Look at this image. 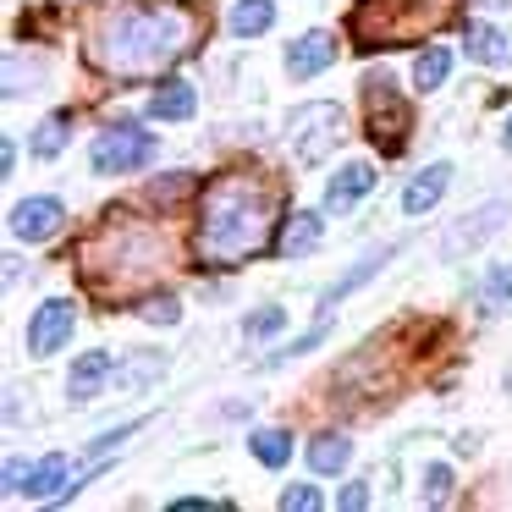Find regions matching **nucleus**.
Returning <instances> with one entry per match:
<instances>
[{
    "mask_svg": "<svg viewBox=\"0 0 512 512\" xmlns=\"http://www.w3.org/2000/svg\"><path fill=\"white\" fill-rule=\"evenodd\" d=\"M72 485V463L67 457H45V463H34L28 468V479H23V496H34V501H61V490Z\"/></svg>",
    "mask_w": 512,
    "mask_h": 512,
    "instance_id": "nucleus-18",
    "label": "nucleus"
},
{
    "mask_svg": "<svg viewBox=\"0 0 512 512\" xmlns=\"http://www.w3.org/2000/svg\"><path fill=\"white\" fill-rule=\"evenodd\" d=\"M72 325H78V303L72 298H45L28 320V353L34 358H50L72 342Z\"/></svg>",
    "mask_w": 512,
    "mask_h": 512,
    "instance_id": "nucleus-9",
    "label": "nucleus"
},
{
    "mask_svg": "<svg viewBox=\"0 0 512 512\" xmlns=\"http://www.w3.org/2000/svg\"><path fill=\"white\" fill-rule=\"evenodd\" d=\"M281 193L265 177L248 171H226L204 188L199 199V232H193V254L215 270H232L243 259H254L270 243V221H276Z\"/></svg>",
    "mask_w": 512,
    "mask_h": 512,
    "instance_id": "nucleus-2",
    "label": "nucleus"
},
{
    "mask_svg": "<svg viewBox=\"0 0 512 512\" xmlns=\"http://www.w3.org/2000/svg\"><path fill=\"white\" fill-rule=\"evenodd\" d=\"M446 496H452V468L430 463L424 468V501H446Z\"/></svg>",
    "mask_w": 512,
    "mask_h": 512,
    "instance_id": "nucleus-31",
    "label": "nucleus"
},
{
    "mask_svg": "<svg viewBox=\"0 0 512 512\" xmlns=\"http://www.w3.org/2000/svg\"><path fill=\"white\" fill-rule=\"evenodd\" d=\"M364 105H369V138H375L380 155H402L413 133V105L397 94V83L386 72H369L364 78Z\"/></svg>",
    "mask_w": 512,
    "mask_h": 512,
    "instance_id": "nucleus-6",
    "label": "nucleus"
},
{
    "mask_svg": "<svg viewBox=\"0 0 512 512\" xmlns=\"http://www.w3.org/2000/svg\"><path fill=\"white\" fill-rule=\"evenodd\" d=\"M320 237H325L320 210H292L287 221H281L276 254H281V259H303V254H314V248H320Z\"/></svg>",
    "mask_w": 512,
    "mask_h": 512,
    "instance_id": "nucleus-13",
    "label": "nucleus"
},
{
    "mask_svg": "<svg viewBox=\"0 0 512 512\" xmlns=\"http://www.w3.org/2000/svg\"><path fill=\"white\" fill-rule=\"evenodd\" d=\"M281 507L287 512H314V507H325V496L314 485H287L281 490Z\"/></svg>",
    "mask_w": 512,
    "mask_h": 512,
    "instance_id": "nucleus-30",
    "label": "nucleus"
},
{
    "mask_svg": "<svg viewBox=\"0 0 512 512\" xmlns=\"http://www.w3.org/2000/svg\"><path fill=\"white\" fill-rule=\"evenodd\" d=\"M193 188H199V177H193V171H171V177H155V182H149V199H155L160 210H166V204L188 199Z\"/></svg>",
    "mask_w": 512,
    "mask_h": 512,
    "instance_id": "nucleus-25",
    "label": "nucleus"
},
{
    "mask_svg": "<svg viewBox=\"0 0 512 512\" xmlns=\"http://www.w3.org/2000/svg\"><path fill=\"white\" fill-rule=\"evenodd\" d=\"M369 188H375V166H369V160H347V166L331 177V188H325V210H331V215L353 210Z\"/></svg>",
    "mask_w": 512,
    "mask_h": 512,
    "instance_id": "nucleus-14",
    "label": "nucleus"
},
{
    "mask_svg": "<svg viewBox=\"0 0 512 512\" xmlns=\"http://www.w3.org/2000/svg\"><path fill=\"white\" fill-rule=\"evenodd\" d=\"M155 149H160L155 133H138V127H111V133L94 138L89 160H94V171H100V177H127V171L149 166V160H155Z\"/></svg>",
    "mask_w": 512,
    "mask_h": 512,
    "instance_id": "nucleus-7",
    "label": "nucleus"
},
{
    "mask_svg": "<svg viewBox=\"0 0 512 512\" xmlns=\"http://www.w3.org/2000/svg\"><path fill=\"white\" fill-rule=\"evenodd\" d=\"M226 23H232V34H237V39L270 34V23H276V6H270V0H237Z\"/></svg>",
    "mask_w": 512,
    "mask_h": 512,
    "instance_id": "nucleus-21",
    "label": "nucleus"
},
{
    "mask_svg": "<svg viewBox=\"0 0 512 512\" xmlns=\"http://www.w3.org/2000/svg\"><path fill=\"white\" fill-rule=\"evenodd\" d=\"M507 221H512V204L507 199H485V204H474V210H463L452 226H446V237H441V259L474 254V248L490 243V237H496Z\"/></svg>",
    "mask_w": 512,
    "mask_h": 512,
    "instance_id": "nucleus-8",
    "label": "nucleus"
},
{
    "mask_svg": "<svg viewBox=\"0 0 512 512\" xmlns=\"http://www.w3.org/2000/svg\"><path fill=\"white\" fill-rule=\"evenodd\" d=\"M111 375H116V358L111 353H83L78 364H72V375H67V397L72 402H94Z\"/></svg>",
    "mask_w": 512,
    "mask_h": 512,
    "instance_id": "nucleus-15",
    "label": "nucleus"
},
{
    "mask_svg": "<svg viewBox=\"0 0 512 512\" xmlns=\"http://www.w3.org/2000/svg\"><path fill=\"white\" fill-rule=\"evenodd\" d=\"M248 446H254V457L265 468H281L292 457V435L287 430H254V435H248Z\"/></svg>",
    "mask_w": 512,
    "mask_h": 512,
    "instance_id": "nucleus-24",
    "label": "nucleus"
},
{
    "mask_svg": "<svg viewBox=\"0 0 512 512\" xmlns=\"http://www.w3.org/2000/svg\"><path fill=\"white\" fill-rule=\"evenodd\" d=\"M501 144H507V149H512V116H507V133H501Z\"/></svg>",
    "mask_w": 512,
    "mask_h": 512,
    "instance_id": "nucleus-35",
    "label": "nucleus"
},
{
    "mask_svg": "<svg viewBox=\"0 0 512 512\" xmlns=\"http://www.w3.org/2000/svg\"><path fill=\"white\" fill-rule=\"evenodd\" d=\"M67 127H72V116H67V111L45 116V122H39V133H34V144H28V149H34L39 160H56L61 149H67Z\"/></svg>",
    "mask_w": 512,
    "mask_h": 512,
    "instance_id": "nucleus-23",
    "label": "nucleus"
},
{
    "mask_svg": "<svg viewBox=\"0 0 512 512\" xmlns=\"http://www.w3.org/2000/svg\"><path fill=\"white\" fill-rule=\"evenodd\" d=\"M0 171H6V177L17 171V144H12V138H6V149H0Z\"/></svg>",
    "mask_w": 512,
    "mask_h": 512,
    "instance_id": "nucleus-33",
    "label": "nucleus"
},
{
    "mask_svg": "<svg viewBox=\"0 0 512 512\" xmlns=\"http://www.w3.org/2000/svg\"><path fill=\"white\" fill-rule=\"evenodd\" d=\"M353 463V441L347 435H314L309 441V468L314 474H342Z\"/></svg>",
    "mask_w": 512,
    "mask_h": 512,
    "instance_id": "nucleus-19",
    "label": "nucleus"
},
{
    "mask_svg": "<svg viewBox=\"0 0 512 512\" xmlns=\"http://www.w3.org/2000/svg\"><path fill=\"white\" fill-rule=\"evenodd\" d=\"M479 6H490V12H501V6H512V0H479Z\"/></svg>",
    "mask_w": 512,
    "mask_h": 512,
    "instance_id": "nucleus-34",
    "label": "nucleus"
},
{
    "mask_svg": "<svg viewBox=\"0 0 512 512\" xmlns=\"http://www.w3.org/2000/svg\"><path fill=\"white\" fill-rule=\"evenodd\" d=\"M342 127H347L342 122V105H331V100L298 105V111L287 116V149H292V160H298V166H320V160L342 144Z\"/></svg>",
    "mask_w": 512,
    "mask_h": 512,
    "instance_id": "nucleus-5",
    "label": "nucleus"
},
{
    "mask_svg": "<svg viewBox=\"0 0 512 512\" xmlns=\"http://www.w3.org/2000/svg\"><path fill=\"white\" fill-rule=\"evenodd\" d=\"M336 507H347V512H358V507H369V485L364 479H353V485L342 490V496H336Z\"/></svg>",
    "mask_w": 512,
    "mask_h": 512,
    "instance_id": "nucleus-32",
    "label": "nucleus"
},
{
    "mask_svg": "<svg viewBox=\"0 0 512 512\" xmlns=\"http://www.w3.org/2000/svg\"><path fill=\"white\" fill-rule=\"evenodd\" d=\"M138 320H149V325H177V320H182V303L171 298V292L144 298V303H138Z\"/></svg>",
    "mask_w": 512,
    "mask_h": 512,
    "instance_id": "nucleus-28",
    "label": "nucleus"
},
{
    "mask_svg": "<svg viewBox=\"0 0 512 512\" xmlns=\"http://www.w3.org/2000/svg\"><path fill=\"white\" fill-rule=\"evenodd\" d=\"M463 45H468V56H474V61H485V67H507V61H512L507 39H501L490 23H468Z\"/></svg>",
    "mask_w": 512,
    "mask_h": 512,
    "instance_id": "nucleus-20",
    "label": "nucleus"
},
{
    "mask_svg": "<svg viewBox=\"0 0 512 512\" xmlns=\"http://www.w3.org/2000/svg\"><path fill=\"white\" fill-rule=\"evenodd\" d=\"M512 298V265H490V276L479 281V303L485 309H501Z\"/></svg>",
    "mask_w": 512,
    "mask_h": 512,
    "instance_id": "nucleus-27",
    "label": "nucleus"
},
{
    "mask_svg": "<svg viewBox=\"0 0 512 512\" xmlns=\"http://www.w3.org/2000/svg\"><path fill=\"white\" fill-rule=\"evenodd\" d=\"M281 325H287V309H259V314H248V320H243V336H254V342H259V336H276Z\"/></svg>",
    "mask_w": 512,
    "mask_h": 512,
    "instance_id": "nucleus-29",
    "label": "nucleus"
},
{
    "mask_svg": "<svg viewBox=\"0 0 512 512\" xmlns=\"http://www.w3.org/2000/svg\"><path fill=\"white\" fill-rule=\"evenodd\" d=\"M39 78H45V67H39V61L28 67V61L17 56V50L6 56V100H17V94H34V83H39Z\"/></svg>",
    "mask_w": 512,
    "mask_h": 512,
    "instance_id": "nucleus-26",
    "label": "nucleus"
},
{
    "mask_svg": "<svg viewBox=\"0 0 512 512\" xmlns=\"http://www.w3.org/2000/svg\"><path fill=\"white\" fill-rule=\"evenodd\" d=\"M193 111H199V94H193V83H182V78H166L155 94H149V116H155V122H188Z\"/></svg>",
    "mask_w": 512,
    "mask_h": 512,
    "instance_id": "nucleus-17",
    "label": "nucleus"
},
{
    "mask_svg": "<svg viewBox=\"0 0 512 512\" xmlns=\"http://www.w3.org/2000/svg\"><path fill=\"white\" fill-rule=\"evenodd\" d=\"M204 34V17L182 0H144V6H122L94 28V67L111 78H160L177 67Z\"/></svg>",
    "mask_w": 512,
    "mask_h": 512,
    "instance_id": "nucleus-1",
    "label": "nucleus"
},
{
    "mask_svg": "<svg viewBox=\"0 0 512 512\" xmlns=\"http://www.w3.org/2000/svg\"><path fill=\"white\" fill-rule=\"evenodd\" d=\"M61 221H67V210H61V199H23L12 210V237L17 243H50V237L61 232Z\"/></svg>",
    "mask_w": 512,
    "mask_h": 512,
    "instance_id": "nucleus-10",
    "label": "nucleus"
},
{
    "mask_svg": "<svg viewBox=\"0 0 512 512\" xmlns=\"http://www.w3.org/2000/svg\"><path fill=\"white\" fill-rule=\"evenodd\" d=\"M446 12H452V0H364V6L347 17V34L364 50L413 45V39H424L430 28H441Z\"/></svg>",
    "mask_w": 512,
    "mask_h": 512,
    "instance_id": "nucleus-4",
    "label": "nucleus"
},
{
    "mask_svg": "<svg viewBox=\"0 0 512 512\" xmlns=\"http://www.w3.org/2000/svg\"><path fill=\"white\" fill-rule=\"evenodd\" d=\"M336 61V39L331 34H320V28H314V34H303L298 45H287V72L298 83H309V78H320L325 67H331Z\"/></svg>",
    "mask_w": 512,
    "mask_h": 512,
    "instance_id": "nucleus-12",
    "label": "nucleus"
},
{
    "mask_svg": "<svg viewBox=\"0 0 512 512\" xmlns=\"http://www.w3.org/2000/svg\"><path fill=\"white\" fill-rule=\"evenodd\" d=\"M446 72H452V50H446V45H430L419 61H413V83H419L424 94H430V89H441V83H446Z\"/></svg>",
    "mask_w": 512,
    "mask_h": 512,
    "instance_id": "nucleus-22",
    "label": "nucleus"
},
{
    "mask_svg": "<svg viewBox=\"0 0 512 512\" xmlns=\"http://www.w3.org/2000/svg\"><path fill=\"white\" fill-rule=\"evenodd\" d=\"M402 254V243H380V248H369V254L364 259H358V265L353 270H347V276L342 281H331V287H325L320 292V314H331L336 309V303H342L347 298V292H358V287H364V281L369 276H380V270H386L391 265V259H397Z\"/></svg>",
    "mask_w": 512,
    "mask_h": 512,
    "instance_id": "nucleus-11",
    "label": "nucleus"
},
{
    "mask_svg": "<svg viewBox=\"0 0 512 512\" xmlns=\"http://www.w3.org/2000/svg\"><path fill=\"white\" fill-rule=\"evenodd\" d=\"M166 265H171L166 237L127 210H111L94 226L89 243H83V281H89L100 298H133L149 281H160Z\"/></svg>",
    "mask_w": 512,
    "mask_h": 512,
    "instance_id": "nucleus-3",
    "label": "nucleus"
},
{
    "mask_svg": "<svg viewBox=\"0 0 512 512\" xmlns=\"http://www.w3.org/2000/svg\"><path fill=\"white\" fill-rule=\"evenodd\" d=\"M446 182H452V166L446 160H435V166H424L419 177L402 188V210L408 215H424V210H435L441 204V193H446Z\"/></svg>",
    "mask_w": 512,
    "mask_h": 512,
    "instance_id": "nucleus-16",
    "label": "nucleus"
}]
</instances>
